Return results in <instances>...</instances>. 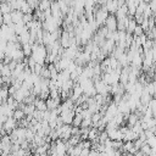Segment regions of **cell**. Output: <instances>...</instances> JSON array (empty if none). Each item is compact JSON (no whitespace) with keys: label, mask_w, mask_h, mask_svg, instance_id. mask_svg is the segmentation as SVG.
I'll list each match as a JSON object with an SVG mask.
<instances>
[{"label":"cell","mask_w":156,"mask_h":156,"mask_svg":"<svg viewBox=\"0 0 156 156\" xmlns=\"http://www.w3.org/2000/svg\"><path fill=\"white\" fill-rule=\"evenodd\" d=\"M94 88L96 90V94H100V95L110 94V85L105 84L101 79L98 80V82H94Z\"/></svg>","instance_id":"6da1fadb"},{"label":"cell","mask_w":156,"mask_h":156,"mask_svg":"<svg viewBox=\"0 0 156 156\" xmlns=\"http://www.w3.org/2000/svg\"><path fill=\"white\" fill-rule=\"evenodd\" d=\"M104 26L107 28L108 32H115L117 30V20L115 17V15H108L107 18L104 22Z\"/></svg>","instance_id":"7a4b0ae2"},{"label":"cell","mask_w":156,"mask_h":156,"mask_svg":"<svg viewBox=\"0 0 156 156\" xmlns=\"http://www.w3.org/2000/svg\"><path fill=\"white\" fill-rule=\"evenodd\" d=\"M58 116L62 119L63 124H72V121H73V117H74V112H73V110H65V111H61V113Z\"/></svg>","instance_id":"3957f363"},{"label":"cell","mask_w":156,"mask_h":156,"mask_svg":"<svg viewBox=\"0 0 156 156\" xmlns=\"http://www.w3.org/2000/svg\"><path fill=\"white\" fill-rule=\"evenodd\" d=\"M2 128L5 129L6 134H10L15 128H17V121H15L12 117H7V119H6V122L4 123Z\"/></svg>","instance_id":"277c9868"},{"label":"cell","mask_w":156,"mask_h":156,"mask_svg":"<svg viewBox=\"0 0 156 156\" xmlns=\"http://www.w3.org/2000/svg\"><path fill=\"white\" fill-rule=\"evenodd\" d=\"M60 104H61V99H60V98H57V99L48 98V99L45 100V105H46V108H48L49 111L57 108V107L60 106Z\"/></svg>","instance_id":"5b68a950"},{"label":"cell","mask_w":156,"mask_h":156,"mask_svg":"<svg viewBox=\"0 0 156 156\" xmlns=\"http://www.w3.org/2000/svg\"><path fill=\"white\" fill-rule=\"evenodd\" d=\"M99 130L95 128V127H90L89 128V132H88V135H87V140L89 141H98V135H99ZM99 143V141H98Z\"/></svg>","instance_id":"8992f818"},{"label":"cell","mask_w":156,"mask_h":156,"mask_svg":"<svg viewBox=\"0 0 156 156\" xmlns=\"http://www.w3.org/2000/svg\"><path fill=\"white\" fill-rule=\"evenodd\" d=\"M10 15H11V21H12L13 24L22 22V16H23V13H22L20 10H13V11L10 12Z\"/></svg>","instance_id":"52a82bcc"},{"label":"cell","mask_w":156,"mask_h":156,"mask_svg":"<svg viewBox=\"0 0 156 156\" xmlns=\"http://www.w3.org/2000/svg\"><path fill=\"white\" fill-rule=\"evenodd\" d=\"M33 105H34L35 110H39V111H46V110H48V108H46V105H45V100H41V99H39V98H35Z\"/></svg>","instance_id":"ba28073f"},{"label":"cell","mask_w":156,"mask_h":156,"mask_svg":"<svg viewBox=\"0 0 156 156\" xmlns=\"http://www.w3.org/2000/svg\"><path fill=\"white\" fill-rule=\"evenodd\" d=\"M23 57H24V55H23V52H22L21 49H16V50L11 54V60H13V61H16V62H21V61L23 60Z\"/></svg>","instance_id":"9c48e42d"},{"label":"cell","mask_w":156,"mask_h":156,"mask_svg":"<svg viewBox=\"0 0 156 156\" xmlns=\"http://www.w3.org/2000/svg\"><path fill=\"white\" fill-rule=\"evenodd\" d=\"M126 121H127V126L130 128L132 126H134V124L139 121V117H138L134 112H130V113L128 115V117H127V119H126Z\"/></svg>","instance_id":"30bf717a"},{"label":"cell","mask_w":156,"mask_h":156,"mask_svg":"<svg viewBox=\"0 0 156 156\" xmlns=\"http://www.w3.org/2000/svg\"><path fill=\"white\" fill-rule=\"evenodd\" d=\"M39 11H46L50 9V0H39V5L37 7Z\"/></svg>","instance_id":"8fae6325"},{"label":"cell","mask_w":156,"mask_h":156,"mask_svg":"<svg viewBox=\"0 0 156 156\" xmlns=\"http://www.w3.org/2000/svg\"><path fill=\"white\" fill-rule=\"evenodd\" d=\"M9 96L10 95H9V91H7V87L6 85L0 87V100H1V102H5Z\"/></svg>","instance_id":"7c38bea8"},{"label":"cell","mask_w":156,"mask_h":156,"mask_svg":"<svg viewBox=\"0 0 156 156\" xmlns=\"http://www.w3.org/2000/svg\"><path fill=\"white\" fill-rule=\"evenodd\" d=\"M24 117H26V115H24V112H23L21 108H16V110H13L12 118H13L15 121H20V119H22V118H24Z\"/></svg>","instance_id":"4fadbf2b"},{"label":"cell","mask_w":156,"mask_h":156,"mask_svg":"<svg viewBox=\"0 0 156 156\" xmlns=\"http://www.w3.org/2000/svg\"><path fill=\"white\" fill-rule=\"evenodd\" d=\"M21 50H22L24 57H29L32 55V45L30 44H23L22 48H21Z\"/></svg>","instance_id":"5bb4252c"},{"label":"cell","mask_w":156,"mask_h":156,"mask_svg":"<svg viewBox=\"0 0 156 156\" xmlns=\"http://www.w3.org/2000/svg\"><path fill=\"white\" fill-rule=\"evenodd\" d=\"M11 11H12V10H11V7H10V5H9L7 2H5V1L0 2V13H1V15L10 13Z\"/></svg>","instance_id":"9a60e30c"},{"label":"cell","mask_w":156,"mask_h":156,"mask_svg":"<svg viewBox=\"0 0 156 156\" xmlns=\"http://www.w3.org/2000/svg\"><path fill=\"white\" fill-rule=\"evenodd\" d=\"M34 110H35V107H34V105H33V104H30V105H24V106H23V108H22V111L24 112V115H26V116L32 115V113L34 112Z\"/></svg>","instance_id":"2e32d148"},{"label":"cell","mask_w":156,"mask_h":156,"mask_svg":"<svg viewBox=\"0 0 156 156\" xmlns=\"http://www.w3.org/2000/svg\"><path fill=\"white\" fill-rule=\"evenodd\" d=\"M32 117H33L34 119H37L38 122H40V121H43V118H44V111L34 110V112L32 113Z\"/></svg>","instance_id":"e0dca14e"},{"label":"cell","mask_w":156,"mask_h":156,"mask_svg":"<svg viewBox=\"0 0 156 156\" xmlns=\"http://www.w3.org/2000/svg\"><path fill=\"white\" fill-rule=\"evenodd\" d=\"M108 60H110V67H111L112 69H116V68L121 67L116 57H113V56H110V57H108Z\"/></svg>","instance_id":"ac0fdd59"},{"label":"cell","mask_w":156,"mask_h":156,"mask_svg":"<svg viewBox=\"0 0 156 156\" xmlns=\"http://www.w3.org/2000/svg\"><path fill=\"white\" fill-rule=\"evenodd\" d=\"M82 119H83V117H82V115H80V113H79V115H74L73 121H72L73 127H79V126H80V123H82Z\"/></svg>","instance_id":"d6986e66"},{"label":"cell","mask_w":156,"mask_h":156,"mask_svg":"<svg viewBox=\"0 0 156 156\" xmlns=\"http://www.w3.org/2000/svg\"><path fill=\"white\" fill-rule=\"evenodd\" d=\"M93 126L91 123V118H83L82 119V123L79 126V128H90Z\"/></svg>","instance_id":"ffe728a7"},{"label":"cell","mask_w":156,"mask_h":156,"mask_svg":"<svg viewBox=\"0 0 156 156\" xmlns=\"http://www.w3.org/2000/svg\"><path fill=\"white\" fill-rule=\"evenodd\" d=\"M145 143H146L151 149H155V146H156V138H155V135L147 138V139L145 140Z\"/></svg>","instance_id":"44dd1931"},{"label":"cell","mask_w":156,"mask_h":156,"mask_svg":"<svg viewBox=\"0 0 156 156\" xmlns=\"http://www.w3.org/2000/svg\"><path fill=\"white\" fill-rule=\"evenodd\" d=\"M132 34H133L134 37H139V35H141V34H144V30H143V28H141V27H140L139 24H136Z\"/></svg>","instance_id":"7402d4cb"},{"label":"cell","mask_w":156,"mask_h":156,"mask_svg":"<svg viewBox=\"0 0 156 156\" xmlns=\"http://www.w3.org/2000/svg\"><path fill=\"white\" fill-rule=\"evenodd\" d=\"M2 22H4V24L10 26V24L12 23V21H11V15H10V13H5V15H2Z\"/></svg>","instance_id":"603a6c76"},{"label":"cell","mask_w":156,"mask_h":156,"mask_svg":"<svg viewBox=\"0 0 156 156\" xmlns=\"http://www.w3.org/2000/svg\"><path fill=\"white\" fill-rule=\"evenodd\" d=\"M33 20V13H24L23 16H22V22L26 24V23H28V22H30Z\"/></svg>","instance_id":"cb8c5ba5"},{"label":"cell","mask_w":156,"mask_h":156,"mask_svg":"<svg viewBox=\"0 0 156 156\" xmlns=\"http://www.w3.org/2000/svg\"><path fill=\"white\" fill-rule=\"evenodd\" d=\"M2 24H4V22H2V15L0 13V27H1Z\"/></svg>","instance_id":"d4e9b609"},{"label":"cell","mask_w":156,"mask_h":156,"mask_svg":"<svg viewBox=\"0 0 156 156\" xmlns=\"http://www.w3.org/2000/svg\"><path fill=\"white\" fill-rule=\"evenodd\" d=\"M57 156H68L67 154H62V155H57Z\"/></svg>","instance_id":"484cf974"},{"label":"cell","mask_w":156,"mask_h":156,"mask_svg":"<svg viewBox=\"0 0 156 156\" xmlns=\"http://www.w3.org/2000/svg\"><path fill=\"white\" fill-rule=\"evenodd\" d=\"M1 104H2V102H1V100H0V105H1Z\"/></svg>","instance_id":"4316f807"},{"label":"cell","mask_w":156,"mask_h":156,"mask_svg":"<svg viewBox=\"0 0 156 156\" xmlns=\"http://www.w3.org/2000/svg\"><path fill=\"white\" fill-rule=\"evenodd\" d=\"M0 2H2V0H0Z\"/></svg>","instance_id":"83f0119b"},{"label":"cell","mask_w":156,"mask_h":156,"mask_svg":"<svg viewBox=\"0 0 156 156\" xmlns=\"http://www.w3.org/2000/svg\"><path fill=\"white\" fill-rule=\"evenodd\" d=\"M0 139H1V134H0Z\"/></svg>","instance_id":"f1b7e54d"}]
</instances>
